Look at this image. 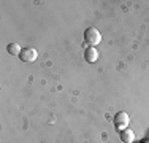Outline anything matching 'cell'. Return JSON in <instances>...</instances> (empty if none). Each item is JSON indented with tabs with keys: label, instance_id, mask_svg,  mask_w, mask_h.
<instances>
[{
	"label": "cell",
	"instance_id": "cell-6",
	"mask_svg": "<svg viewBox=\"0 0 149 143\" xmlns=\"http://www.w3.org/2000/svg\"><path fill=\"white\" fill-rule=\"evenodd\" d=\"M6 51H8L11 56H19L22 49H21V46L17 45V43H10V45L6 46Z\"/></svg>",
	"mask_w": 149,
	"mask_h": 143
},
{
	"label": "cell",
	"instance_id": "cell-3",
	"mask_svg": "<svg viewBox=\"0 0 149 143\" xmlns=\"http://www.w3.org/2000/svg\"><path fill=\"white\" fill-rule=\"evenodd\" d=\"M37 57H38V53H37V49H33V48H24L19 54V59L22 60V62H33Z\"/></svg>",
	"mask_w": 149,
	"mask_h": 143
},
{
	"label": "cell",
	"instance_id": "cell-2",
	"mask_svg": "<svg viewBox=\"0 0 149 143\" xmlns=\"http://www.w3.org/2000/svg\"><path fill=\"white\" fill-rule=\"evenodd\" d=\"M129 123H130V118H129V114H127L125 111L116 113V116L113 118V124H114V127L118 129L119 132L129 127Z\"/></svg>",
	"mask_w": 149,
	"mask_h": 143
},
{
	"label": "cell",
	"instance_id": "cell-4",
	"mask_svg": "<svg viewBox=\"0 0 149 143\" xmlns=\"http://www.w3.org/2000/svg\"><path fill=\"white\" fill-rule=\"evenodd\" d=\"M84 59H86V62L94 64L95 60L98 59V51L94 48V46H89V48H86V51H84Z\"/></svg>",
	"mask_w": 149,
	"mask_h": 143
},
{
	"label": "cell",
	"instance_id": "cell-5",
	"mask_svg": "<svg viewBox=\"0 0 149 143\" xmlns=\"http://www.w3.org/2000/svg\"><path fill=\"white\" fill-rule=\"evenodd\" d=\"M119 137H120V140H122L124 143H133L135 140V132L132 130V129H124V130H120L119 132Z\"/></svg>",
	"mask_w": 149,
	"mask_h": 143
},
{
	"label": "cell",
	"instance_id": "cell-1",
	"mask_svg": "<svg viewBox=\"0 0 149 143\" xmlns=\"http://www.w3.org/2000/svg\"><path fill=\"white\" fill-rule=\"evenodd\" d=\"M84 41H86V45L95 48L102 41V34L98 32V29H95V27L86 29V32H84Z\"/></svg>",
	"mask_w": 149,
	"mask_h": 143
}]
</instances>
